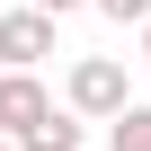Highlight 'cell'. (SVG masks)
<instances>
[{"label":"cell","instance_id":"obj_1","mask_svg":"<svg viewBox=\"0 0 151 151\" xmlns=\"http://www.w3.org/2000/svg\"><path fill=\"white\" fill-rule=\"evenodd\" d=\"M133 107V80H124V62L116 53H80L62 71V116H80V124H116Z\"/></svg>","mask_w":151,"mask_h":151},{"label":"cell","instance_id":"obj_2","mask_svg":"<svg viewBox=\"0 0 151 151\" xmlns=\"http://www.w3.org/2000/svg\"><path fill=\"white\" fill-rule=\"evenodd\" d=\"M45 116H53V89L36 71H0V142H27Z\"/></svg>","mask_w":151,"mask_h":151},{"label":"cell","instance_id":"obj_3","mask_svg":"<svg viewBox=\"0 0 151 151\" xmlns=\"http://www.w3.org/2000/svg\"><path fill=\"white\" fill-rule=\"evenodd\" d=\"M45 53H62L45 9H0V71H36Z\"/></svg>","mask_w":151,"mask_h":151},{"label":"cell","instance_id":"obj_4","mask_svg":"<svg viewBox=\"0 0 151 151\" xmlns=\"http://www.w3.org/2000/svg\"><path fill=\"white\" fill-rule=\"evenodd\" d=\"M80 133H89L80 116H62V107H53V116H45V124H36L27 142H18V151H80Z\"/></svg>","mask_w":151,"mask_h":151},{"label":"cell","instance_id":"obj_5","mask_svg":"<svg viewBox=\"0 0 151 151\" xmlns=\"http://www.w3.org/2000/svg\"><path fill=\"white\" fill-rule=\"evenodd\" d=\"M107 151H151V107H142V98L107 124Z\"/></svg>","mask_w":151,"mask_h":151},{"label":"cell","instance_id":"obj_6","mask_svg":"<svg viewBox=\"0 0 151 151\" xmlns=\"http://www.w3.org/2000/svg\"><path fill=\"white\" fill-rule=\"evenodd\" d=\"M89 9H98V18H116V27H142V18H151V0H89Z\"/></svg>","mask_w":151,"mask_h":151},{"label":"cell","instance_id":"obj_7","mask_svg":"<svg viewBox=\"0 0 151 151\" xmlns=\"http://www.w3.org/2000/svg\"><path fill=\"white\" fill-rule=\"evenodd\" d=\"M27 9H45V18H62V9H80V0H27Z\"/></svg>","mask_w":151,"mask_h":151},{"label":"cell","instance_id":"obj_8","mask_svg":"<svg viewBox=\"0 0 151 151\" xmlns=\"http://www.w3.org/2000/svg\"><path fill=\"white\" fill-rule=\"evenodd\" d=\"M142 62H151V18H142Z\"/></svg>","mask_w":151,"mask_h":151},{"label":"cell","instance_id":"obj_9","mask_svg":"<svg viewBox=\"0 0 151 151\" xmlns=\"http://www.w3.org/2000/svg\"><path fill=\"white\" fill-rule=\"evenodd\" d=\"M0 151H18V142H0Z\"/></svg>","mask_w":151,"mask_h":151}]
</instances>
